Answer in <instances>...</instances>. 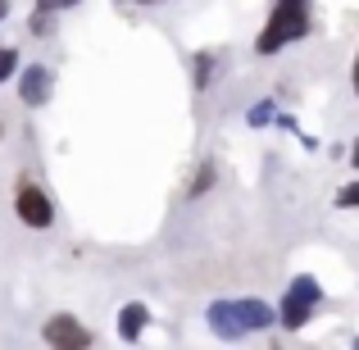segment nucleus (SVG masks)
Masks as SVG:
<instances>
[{"label": "nucleus", "instance_id": "f257e3e1", "mask_svg": "<svg viewBox=\"0 0 359 350\" xmlns=\"http://www.w3.org/2000/svg\"><path fill=\"white\" fill-rule=\"evenodd\" d=\"M205 318H210L214 337H223V342H237V337L264 332V328L278 323L273 305H264V300H214Z\"/></svg>", "mask_w": 359, "mask_h": 350}, {"label": "nucleus", "instance_id": "f03ea898", "mask_svg": "<svg viewBox=\"0 0 359 350\" xmlns=\"http://www.w3.org/2000/svg\"><path fill=\"white\" fill-rule=\"evenodd\" d=\"M309 32V5L305 0H278L269 14V23H264V32L255 36V51L259 55H278L282 46L300 41V36Z\"/></svg>", "mask_w": 359, "mask_h": 350}, {"label": "nucleus", "instance_id": "7ed1b4c3", "mask_svg": "<svg viewBox=\"0 0 359 350\" xmlns=\"http://www.w3.org/2000/svg\"><path fill=\"white\" fill-rule=\"evenodd\" d=\"M323 305V287H318L309 273H300V278H291L287 296H282V309H278V323L291 328V332H300V328L314 318V309Z\"/></svg>", "mask_w": 359, "mask_h": 350}, {"label": "nucleus", "instance_id": "20e7f679", "mask_svg": "<svg viewBox=\"0 0 359 350\" xmlns=\"http://www.w3.org/2000/svg\"><path fill=\"white\" fill-rule=\"evenodd\" d=\"M14 214L27 223V228H50V223H55V205H50V196H46L36 182H23V187H18Z\"/></svg>", "mask_w": 359, "mask_h": 350}, {"label": "nucleus", "instance_id": "39448f33", "mask_svg": "<svg viewBox=\"0 0 359 350\" xmlns=\"http://www.w3.org/2000/svg\"><path fill=\"white\" fill-rule=\"evenodd\" d=\"M41 337H46V346H60V350H82V346H91V332L78 323L73 314H55L50 323L41 328Z\"/></svg>", "mask_w": 359, "mask_h": 350}, {"label": "nucleus", "instance_id": "423d86ee", "mask_svg": "<svg viewBox=\"0 0 359 350\" xmlns=\"http://www.w3.org/2000/svg\"><path fill=\"white\" fill-rule=\"evenodd\" d=\"M50 87H55L50 69H46V64H32V69H23V82H18V96H23V105L41 109L46 100H50Z\"/></svg>", "mask_w": 359, "mask_h": 350}, {"label": "nucleus", "instance_id": "0eeeda50", "mask_svg": "<svg viewBox=\"0 0 359 350\" xmlns=\"http://www.w3.org/2000/svg\"><path fill=\"white\" fill-rule=\"evenodd\" d=\"M146 323H150V309L141 305V300H128V305L118 309V337L123 342H141Z\"/></svg>", "mask_w": 359, "mask_h": 350}, {"label": "nucleus", "instance_id": "6e6552de", "mask_svg": "<svg viewBox=\"0 0 359 350\" xmlns=\"http://www.w3.org/2000/svg\"><path fill=\"white\" fill-rule=\"evenodd\" d=\"M191 64H196V87H210V78H214V64H219V51H201Z\"/></svg>", "mask_w": 359, "mask_h": 350}, {"label": "nucleus", "instance_id": "1a4fd4ad", "mask_svg": "<svg viewBox=\"0 0 359 350\" xmlns=\"http://www.w3.org/2000/svg\"><path fill=\"white\" fill-rule=\"evenodd\" d=\"M214 177H219V168H214L210 159H205V164H201V173H196V182L187 187V196H205V191L214 187Z\"/></svg>", "mask_w": 359, "mask_h": 350}, {"label": "nucleus", "instance_id": "9d476101", "mask_svg": "<svg viewBox=\"0 0 359 350\" xmlns=\"http://www.w3.org/2000/svg\"><path fill=\"white\" fill-rule=\"evenodd\" d=\"M245 123H250V128H264V123H273V100H259V105L245 114Z\"/></svg>", "mask_w": 359, "mask_h": 350}, {"label": "nucleus", "instance_id": "9b49d317", "mask_svg": "<svg viewBox=\"0 0 359 350\" xmlns=\"http://www.w3.org/2000/svg\"><path fill=\"white\" fill-rule=\"evenodd\" d=\"M27 32H32V36H46V32H50V9L36 5V14L27 18Z\"/></svg>", "mask_w": 359, "mask_h": 350}, {"label": "nucleus", "instance_id": "f8f14e48", "mask_svg": "<svg viewBox=\"0 0 359 350\" xmlns=\"http://www.w3.org/2000/svg\"><path fill=\"white\" fill-rule=\"evenodd\" d=\"M14 69H18V51H14V46H5V51H0V82H5Z\"/></svg>", "mask_w": 359, "mask_h": 350}, {"label": "nucleus", "instance_id": "ddd939ff", "mask_svg": "<svg viewBox=\"0 0 359 350\" xmlns=\"http://www.w3.org/2000/svg\"><path fill=\"white\" fill-rule=\"evenodd\" d=\"M337 205H341V210H355V205H359V182L341 187V191H337Z\"/></svg>", "mask_w": 359, "mask_h": 350}, {"label": "nucleus", "instance_id": "4468645a", "mask_svg": "<svg viewBox=\"0 0 359 350\" xmlns=\"http://www.w3.org/2000/svg\"><path fill=\"white\" fill-rule=\"evenodd\" d=\"M36 5H41V9H50V14H55V9H73L78 0H36Z\"/></svg>", "mask_w": 359, "mask_h": 350}, {"label": "nucleus", "instance_id": "2eb2a0df", "mask_svg": "<svg viewBox=\"0 0 359 350\" xmlns=\"http://www.w3.org/2000/svg\"><path fill=\"white\" fill-rule=\"evenodd\" d=\"M351 164L359 168V137H355V146H351Z\"/></svg>", "mask_w": 359, "mask_h": 350}, {"label": "nucleus", "instance_id": "dca6fc26", "mask_svg": "<svg viewBox=\"0 0 359 350\" xmlns=\"http://www.w3.org/2000/svg\"><path fill=\"white\" fill-rule=\"evenodd\" d=\"M5 18H9V0H0V23H5Z\"/></svg>", "mask_w": 359, "mask_h": 350}, {"label": "nucleus", "instance_id": "f3484780", "mask_svg": "<svg viewBox=\"0 0 359 350\" xmlns=\"http://www.w3.org/2000/svg\"><path fill=\"white\" fill-rule=\"evenodd\" d=\"M355 91H359V60H355Z\"/></svg>", "mask_w": 359, "mask_h": 350}, {"label": "nucleus", "instance_id": "a211bd4d", "mask_svg": "<svg viewBox=\"0 0 359 350\" xmlns=\"http://www.w3.org/2000/svg\"><path fill=\"white\" fill-rule=\"evenodd\" d=\"M141 5H150V0H141Z\"/></svg>", "mask_w": 359, "mask_h": 350}, {"label": "nucleus", "instance_id": "6ab92c4d", "mask_svg": "<svg viewBox=\"0 0 359 350\" xmlns=\"http://www.w3.org/2000/svg\"><path fill=\"white\" fill-rule=\"evenodd\" d=\"M355 346H359V337H355Z\"/></svg>", "mask_w": 359, "mask_h": 350}, {"label": "nucleus", "instance_id": "aec40b11", "mask_svg": "<svg viewBox=\"0 0 359 350\" xmlns=\"http://www.w3.org/2000/svg\"><path fill=\"white\" fill-rule=\"evenodd\" d=\"M0 132H5V128H0Z\"/></svg>", "mask_w": 359, "mask_h": 350}]
</instances>
